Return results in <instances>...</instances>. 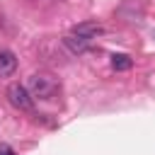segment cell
<instances>
[{
    "mask_svg": "<svg viewBox=\"0 0 155 155\" xmlns=\"http://www.w3.org/2000/svg\"><path fill=\"white\" fill-rule=\"evenodd\" d=\"M29 92L39 99H53V94L58 92V80L46 73H34L29 78Z\"/></svg>",
    "mask_w": 155,
    "mask_h": 155,
    "instance_id": "1",
    "label": "cell"
},
{
    "mask_svg": "<svg viewBox=\"0 0 155 155\" xmlns=\"http://www.w3.org/2000/svg\"><path fill=\"white\" fill-rule=\"evenodd\" d=\"M0 155H15V150L10 145H0Z\"/></svg>",
    "mask_w": 155,
    "mask_h": 155,
    "instance_id": "7",
    "label": "cell"
},
{
    "mask_svg": "<svg viewBox=\"0 0 155 155\" xmlns=\"http://www.w3.org/2000/svg\"><path fill=\"white\" fill-rule=\"evenodd\" d=\"M104 29H102V24H97V22H80V24H75L73 27V34H80V36H87V39H94L97 34H102Z\"/></svg>",
    "mask_w": 155,
    "mask_h": 155,
    "instance_id": "5",
    "label": "cell"
},
{
    "mask_svg": "<svg viewBox=\"0 0 155 155\" xmlns=\"http://www.w3.org/2000/svg\"><path fill=\"white\" fill-rule=\"evenodd\" d=\"M17 70V58L12 51H0V78H10Z\"/></svg>",
    "mask_w": 155,
    "mask_h": 155,
    "instance_id": "4",
    "label": "cell"
},
{
    "mask_svg": "<svg viewBox=\"0 0 155 155\" xmlns=\"http://www.w3.org/2000/svg\"><path fill=\"white\" fill-rule=\"evenodd\" d=\"M7 99H10V104H12L15 109H19V111H31V109H34V97H31V92H29L24 85H19V82H12V85L7 87Z\"/></svg>",
    "mask_w": 155,
    "mask_h": 155,
    "instance_id": "2",
    "label": "cell"
},
{
    "mask_svg": "<svg viewBox=\"0 0 155 155\" xmlns=\"http://www.w3.org/2000/svg\"><path fill=\"white\" fill-rule=\"evenodd\" d=\"M131 65H133V61L126 53H114L111 56V68L114 70H131Z\"/></svg>",
    "mask_w": 155,
    "mask_h": 155,
    "instance_id": "6",
    "label": "cell"
},
{
    "mask_svg": "<svg viewBox=\"0 0 155 155\" xmlns=\"http://www.w3.org/2000/svg\"><path fill=\"white\" fill-rule=\"evenodd\" d=\"M90 41L92 39H87V36H80V34H68V36H63V44H65V48L68 51H73V53H85L87 48H90Z\"/></svg>",
    "mask_w": 155,
    "mask_h": 155,
    "instance_id": "3",
    "label": "cell"
}]
</instances>
